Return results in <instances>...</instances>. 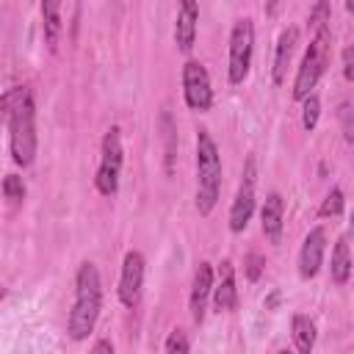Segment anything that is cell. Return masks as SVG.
I'll list each match as a JSON object with an SVG mask.
<instances>
[{
	"label": "cell",
	"mask_w": 354,
	"mask_h": 354,
	"mask_svg": "<svg viewBox=\"0 0 354 354\" xmlns=\"http://www.w3.org/2000/svg\"><path fill=\"white\" fill-rule=\"evenodd\" d=\"M301 102H304V105H301V127H304V130H315L318 116H321V97L313 91V94H307Z\"/></svg>",
	"instance_id": "obj_19"
},
{
	"label": "cell",
	"mask_w": 354,
	"mask_h": 354,
	"mask_svg": "<svg viewBox=\"0 0 354 354\" xmlns=\"http://www.w3.org/2000/svg\"><path fill=\"white\" fill-rule=\"evenodd\" d=\"M91 351H94V354H102V351L113 354V343H111V340H97V343L91 346Z\"/></svg>",
	"instance_id": "obj_26"
},
{
	"label": "cell",
	"mask_w": 354,
	"mask_h": 354,
	"mask_svg": "<svg viewBox=\"0 0 354 354\" xmlns=\"http://www.w3.org/2000/svg\"><path fill=\"white\" fill-rule=\"evenodd\" d=\"M329 47H332V33H329V25L326 28H318L304 50V58L299 64V72H296V80H293V100H304L307 94H313V88L318 86L321 75L326 72V64H329Z\"/></svg>",
	"instance_id": "obj_4"
},
{
	"label": "cell",
	"mask_w": 354,
	"mask_h": 354,
	"mask_svg": "<svg viewBox=\"0 0 354 354\" xmlns=\"http://www.w3.org/2000/svg\"><path fill=\"white\" fill-rule=\"evenodd\" d=\"M102 310V279L100 271L91 260L77 266L75 274V301H72V313L66 321V332L72 340H86L100 318Z\"/></svg>",
	"instance_id": "obj_2"
},
{
	"label": "cell",
	"mask_w": 354,
	"mask_h": 354,
	"mask_svg": "<svg viewBox=\"0 0 354 354\" xmlns=\"http://www.w3.org/2000/svg\"><path fill=\"white\" fill-rule=\"evenodd\" d=\"M351 230H354V216H351Z\"/></svg>",
	"instance_id": "obj_30"
},
{
	"label": "cell",
	"mask_w": 354,
	"mask_h": 354,
	"mask_svg": "<svg viewBox=\"0 0 354 354\" xmlns=\"http://www.w3.org/2000/svg\"><path fill=\"white\" fill-rule=\"evenodd\" d=\"M213 266L207 260H202L194 271V282H191V296H188V304H191V318L196 324L205 321V307H207V299L213 296Z\"/></svg>",
	"instance_id": "obj_12"
},
{
	"label": "cell",
	"mask_w": 354,
	"mask_h": 354,
	"mask_svg": "<svg viewBox=\"0 0 354 354\" xmlns=\"http://www.w3.org/2000/svg\"><path fill=\"white\" fill-rule=\"evenodd\" d=\"M277 11H279V0H271L268 3V14H277Z\"/></svg>",
	"instance_id": "obj_28"
},
{
	"label": "cell",
	"mask_w": 354,
	"mask_h": 354,
	"mask_svg": "<svg viewBox=\"0 0 354 354\" xmlns=\"http://www.w3.org/2000/svg\"><path fill=\"white\" fill-rule=\"evenodd\" d=\"M326 25H329V3L315 0V6L310 8V17H307V28L315 33L318 28H326Z\"/></svg>",
	"instance_id": "obj_22"
},
{
	"label": "cell",
	"mask_w": 354,
	"mask_h": 354,
	"mask_svg": "<svg viewBox=\"0 0 354 354\" xmlns=\"http://www.w3.org/2000/svg\"><path fill=\"white\" fill-rule=\"evenodd\" d=\"M235 304H238L235 266L230 260H221V266H218V282L213 285V307H216V313H230Z\"/></svg>",
	"instance_id": "obj_14"
},
{
	"label": "cell",
	"mask_w": 354,
	"mask_h": 354,
	"mask_svg": "<svg viewBox=\"0 0 354 354\" xmlns=\"http://www.w3.org/2000/svg\"><path fill=\"white\" fill-rule=\"evenodd\" d=\"M263 268H266V257H263L260 252H249V254L243 257V274H246L249 282H257L260 274H263Z\"/></svg>",
	"instance_id": "obj_23"
},
{
	"label": "cell",
	"mask_w": 354,
	"mask_h": 354,
	"mask_svg": "<svg viewBox=\"0 0 354 354\" xmlns=\"http://www.w3.org/2000/svg\"><path fill=\"white\" fill-rule=\"evenodd\" d=\"M183 97L191 111H210L213 105V88H210V75L202 61L188 58L183 64Z\"/></svg>",
	"instance_id": "obj_7"
},
{
	"label": "cell",
	"mask_w": 354,
	"mask_h": 354,
	"mask_svg": "<svg viewBox=\"0 0 354 354\" xmlns=\"http://www.w3.org/2000/svg\"><path fill=\"white\" fill-rule=\"evenodd\" d=\"M221 194V155L213 136L202 127L196 133V210L207 216Z\"/></svg>",
	"instance_id": "obj_3"
},
{
	"label": "cell",
	"mask_w": 354,
	"mask_h": 354,
	"mask_svg": "<svg viewBox=\"0 0 354 354\" xmlns=\"http://www.w3.org/2000/svg\"><path fill=\"white\" fill-rule=\"evenodd\" d=\"M196 22H199V0H177L174 17V44L180 53H191L196 41Z\"/></svg>",
	"instance_id": "obj_10"
},
{
	"label": "cell",
	"mask_w": 354,
	"mask_h": 354,
	"mask_svg": "<svg viewBox=\"0 0 354 354\" xmlns=\"http://www.w3.org/2000/svg\"><path fill=\"white\" fill-rule=\"evenodd\" d=\"M254 180H257V171H254V158L249 155L246 160V169H243V180L235 191V199L230 205V230L232 232H243L246 224L252 221V213H254Z\"/></svg>",
	"instance_id": "obj_8"
},
{
	"label": "cell",
	"mask_w": 354,
	"mask_h": 354,
	"mask_svg": "<svg viewBox=\"0 0 354 354\" xmlns=\"http://www.w3.org/2000/svg\"><path fill=\"white\" fill-rule=\"evenodd\" d=\"M41 28L50 53H55L61 36V0H41Z\"/></svg>",
	"instance_id": "obj_16"
},
{
	"label": "cell",
	"mask_w": 354,
	"mask_h": 354,
	"mask_svg": "<svg viewBox=\"0 0 354 354\" xmlns=\"http://www.w3.org/2000/svg\"><path fill=\"white\" fill-rule=\"evenodd\" d=\"M290 332H293V343L301 354H310L313 346H315V321L310 315H301L296 313L290 318Z\"/></svg>",
	"instance_id": "obj_17"
},
{
	"label": "cell",
	"mask_w": 354,
	"mask_h": 354,
	"mask_svg": "<svg viewBox=\"0 0 354 354\" xmlns=\"http://www.w3.org/2000/svg\"><path fill=\"white\" fill-rule=\"evenodd\" d=\"M3 196H6L11 205H22V202H25V183H22V177L6 174V177H3Z\"/></svg>",
	"instance_id": "obj_20"
},
{
	"label": "cell",
	"mask_w": 354,
	"mask_h": 354,
	"mask_svg": "<svg viewBox=\"0 0 354 354\" xmlns=\"http://www.w3.org/2000/svg\"><path fill=\"white\" fill-rule=\"evenodd\" d=\"M3 119L8 124V147L14 155V163L22 169L33 163L36 158V108L33 97L25 86H14L3 94Z\"/></svg>",
	"instance_id": "obj_1"
},
{
	"label": "cell",
	"mask_w": 354,
	"mask_h": 354,
	"mask_svg": "<svg viewBox=\"0 0 354 354\" xmlns=\"http://www.w3.org/2000/svg\"><path fill=\"white\" fill-rule=\"evenodd\" d=\"M343 213V191L340 188H332L326 196H324V202H321V207H318V216L321 218H329V216H340Z\"/></svg>",
	"instance_id": "obj_21"
},
{
	"label": "cell",
	"mask_w": 354,
	"mask_h": 354,
	"mask_svg": "<svg viewBox=\"0 0 354 354\" xmlns=\"http://www.w3.org/2000/svg\"><path fill=\"white\" fill-rule=\"evenodd\" d=\"M340 61H343V75L348 83H354V47H346L340 53Z\"/></svg>",
	"instance_id": "obj_25"
},
{
	"label": "cell",
	"mask_w": 354,
	"mask_h": 354,
	"mask_svg": "<svg viewBox=\"0 0 354 354\" xmlns=\"http://www.w3.org/2000/svg\"><path fill=\"white\" fill-rule=\"evenodd\" d=\"M144 271H147V263H144V254L141 252H127L124 260H122V277H119V301L124 307H136L138 299H141V288H144Z\"/></svg>",
	"instance_id": "obj_9"
},
{
	"label": "cell",
	"mask_w": 354,
	"mask_h": 354,
	"mask_svg": "<svg viewBox=\"0 0 354 354\" xmlns=\"http://www.w3.org/2000/svg\"><path fill=\"white\" fill-rule=\"evenodd\" d=\"M252 53H254V22L249 17L235 19L230 30V64H227V77L232 86L246 80L252 66Z\"/></svg>",
	"instance_id": "obj_6"
},
{
	"label": "cell",
	"mask_w": 354,
	"mask_h": 354,
	"mask_svg": "<svg viewBox=\"0 0 354 354\" xmlns=\"http://www.w3.org/2000/svg\"><path fill=\"white\" fill-rule=\"evenodd\" d=\"M188 348H191V340L185 337L183 329H174V332L166 337V343H163V351H169V354H185Z\"/></svg>",
	"instance_id": "obj_24"
},
{
	"label": "cell",
	"mask_w": 354,
	"mask_h": 354,
	"mask_svg": "<svg viewBox=\"0 0 354 354\" xmlns=\"http://www.w3.org/2000/svg\"><path fill=\"white\" fill-rule=\"evenodd\" d=\"M277 301H279V290H274V293L266 299V310H274V307H277Z\"/></svg>",
	"instance_id": "obj_27"
},
{
	"label": "cell",
	"mask_w": 354,
	"mask_h": 354,
	"mask_svg": "<svg viewBox=\"0 0 354 354\" xmlns=\"http://www.w3.org/2000/svg\"><path fill=\"white\" fill-rule=\"evenodd\" d=\"M346 11H348V14H354V0H346Z\"/></svg>",
	"instance_id": "obj_29"
},
{
	"label": "cell",
	"mask_w": 354,
	"mask_h": 354,
	"mask_svg": "<svg viewBox=\"0 0 354 354\" xmlns=\"http://www.w3.org/2000/svg\"><path fill=\"white\" fill-rule=\"evenodd\" d=\"M324 252H326V230L324 227H313L304 235V243H301V252H299V274L304 279H310V277H315L321 271Z\"/></svg>",
	"instance_id": "obj_11"
},
{
	"label": "cell",
	"mask_w": 354,
	"mask_h": 354,
	"mask_svg": "<svg viewBox=\"0 0 354 354\" xmlns=\"http://www.w3.org/2000/svg\"><path fill=\"white\" fill-rule=\"evenodd\" d=\"M285 199L282 194L271 191L260 207V227H263V235L271 241V243H279L282 241V227H285Z\"/></svg>",
	"instance_id": "obj_13"
},
{
	"label": "cell",
	"mask_w": 354,
	"mask_h": 354,
	"mask_svg": "<svg viewBox=\"0 0 354 354\" xmlns=\"http://www.w3.org/2000/svg\"><path fill=\"white\" fill-rule=\"evenodd\" d=\"M122 163H124V149H122V130L113 124L105 130L102 136V158H100V169L94 177V185L102 196H113L119 191V174H122Z\"/></svg>",
	"instance_id": "obj_5"
},
{
	"label": "cell",
	"mask_w": 354,
	"mask_h": 354,
	"mask_svg": "<svg viewBox=\"0 0 354 354\" xmlns=\"http://www.w3.org/2000/svg\"><path fill=\"white\" fill-rule=\"evenodd\" d=\"M329 274H332V282L337 285H346L348 277H351V252H348V243L340 238L332 249V263H329Z\"/></svg>",
	"instance_id": "obj_18"
},
{
	"label": "cell",
	"mask_w": 354,
	"mask_h": 354,
	"mask_svg": "<svg viewBox=\"0 0 354 354\" xmlns=\"http://www.w3.org/2000/svg\"><path fill=\"white\" fill-rule=\"evenodd\" d=\"M296 41H299V28H285L277 39V53H274V66H271V80L274 86H282L285 83V75H288V66H290V58H293V50H296Z\"/></svg>",
	"instance_id": "obj_15"
}]
</instances>
